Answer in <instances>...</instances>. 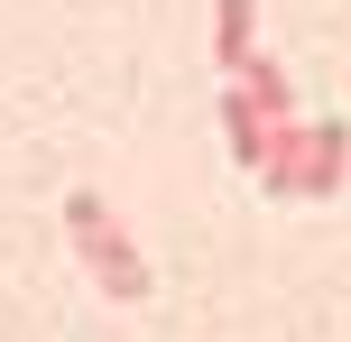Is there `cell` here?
Segmentation results:
<instances>
[{
    "mask_svg": "<svg viewBox=\"0 0 351 342\" xmlns=\"http://www.w3.org/2000/svg\"><path fill=\"white\" fill-rule=\"evenodd\" d=\"M65 222H74V241H84V269L102 278L111 296H148V259L130 250L121 232H111V204H102V195H74V204H65Z\"/></svg>",
    "mask_w": 351,
    "mask_h": 342,
    "instance_id": "6da1fadb",
    "label": "cell"
},
{
    "mask_svg": "<svg viewBox=\"0 0 351 342\" xmlns=\"http://www.w3.org/2000/svg\"><path fill=\"white\" fill-rule=\"evenodd\" d=\"M342 167H351V139H342V121H324V130H315V148H305V204L342 195Z\"/></svg>",
    "mask_w": 351,
    "mask_h": 342,
    "instance_id": "7a4b0ae2",
    "label": "cell"
},
{
    "mask_svg": "<svg viewBox=\"0 0 351 342\" xmlns=\"http://www.w3.org/2000/svg\"><path fill=\"white\" fill-rule=\"evenodd\" d=\"M222 130H231V158H241V167H259V158H268V111L250 102L241 84L222 93Z\"/></svg>",
    "mask_w": 351,
    "mask_h": 342,
    "instance_id": "3957f363",
    "label": "cell"
},
{
    "mask_svg": "<svg viewBox=\"0 0 351 342\" xmlns=\"http://www.w3.org/2000/svg\"><path fill=\"white\" fill-rule=\"evenodd\" d=\"M250 10H259V0H222V10H213V56H222L231 74L250 65Z\"/></svg>",
    "mask_w": 351,
    "mask_h": 342,
    "instance_id": "277c9868",
    "label": "cell"
},
{
    "mask_svg": "<svg viewBox=\"0 0 351 342\" xmlns=\"http://www.w3.org/2000/svg\"><path fill=\"white\" fill-rule=\"evenodd\" d=\"M241 93L268 111V121H296V102H287V74L268 65V56H250V65H241Z\"/></svg>",
    "mask_w": 351,
    "mask_h": 342,
    "instance_id": "5b68a950",
    "label": "cell"
}]
</instances>
